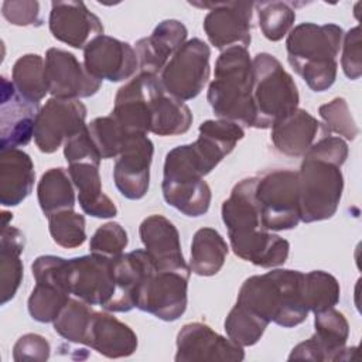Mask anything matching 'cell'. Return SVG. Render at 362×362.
<instances>
[{
    "label": "cell",
    "instance_id": "6da1fadb",
    "mask_svg": "<svg viewBox=\"0 0 362 362\" xmlns=\"http://www.w3.org/2000/svg\"><path fill=\"white\" fill-rule=\"evenodd\" d=\"M236 304L252 311L266 322L291 328L305 321L304 273L274 269L246 279L238 293Z\"/></svg>",
    "mask_w": 362,
    "mask_h": 362
},
{
    "label": "cell",
    "instance_id": "7a4b0ae2",
    "mask_svg": "<svg viewBox=\"0 0 362 362\" xmlns=\"http://www.w3.org/2000/svg\"><path fill=\"white\" fill-rule=\"evenodd\" d=\"M342 38L344 31L337 24L301 23L288 33V62L314 92L327 90L335 82Z\"/></svg>",
    "mask_w": 362,
    "mask_h": 362
},
{
    "label": "cell",
    "instance_id": "3957f363",
    "mask_svg": "<svg viewBox=\"0 0 362 362\" xmlns=\"http://www.w3.org/2000/svg\"><path fill=\"white\" fill-rule=\"evenodd\" d=\"M206 99L218 119L253 126L252 59L247 48L230 47L219 54Z\"/></svg>",
    "mask_w": 362,
    "mask_h": 362
},
{
    "label": "cell",
    "instance_id": "277c9868",
    "mask_svg": "<svg viewBox=\"0 0 362 362\" xmlns=\"http://www.w3.org/2000/svg\"><path fill=\"white\" fill-rule=\"evenodd\" d=\"M211 171L194 143L170 150L165 156L161 184L165 202L187 216L206 214L212 195L204 177Z\"/></svg>",
    "mask_w": 362,
    "mask_h": 362
},
{
    "label": "cell",
    "instance_id": "5b68a950",
    "mask_svg": "<svg viewBox=\"0 0 362 362\" xmlns=\"http://www.w3.org/2000/svg\"><path fill=\"white\" fill-rule=\"evenodd\" d=\"M252 102L255 129L273 127L298 109L300 96L293 76L267 52H260L252 59Z\"/></svg>",
    "mask_w": 362,
    "mask_h": 362
},
{
    "label": "cell",
    "instance_id": "8992f818",
    "mask_svg": "<svg viewBox=\"0 0 362 362\" xmlns=\"http://www.w3.org/2000/svg\"><path fill=\"white\" fill-rule=\"evenodd\" d=\"M303 157L297 171L300 221L310 223L328 219L337 212L342 197V164L310 151Z\"/></svg>",
    "mask_w": 362,
    "mask_h": 362
},
{
    "label": "cell",
    "instance_id": "52a82bcc",
    "mask_svg": "<svg viewBox=\"0 0 362 362\" xmlns=\"http://www.w3.org/2000/svg\"><path fill=\"white\" fill-rule=\"evenodd\" d=\"M256 201L266 230L293 229L300 222L298 175L293 170H273L257 177Z\"/></svg>",
    "mask_w": 362,
    "mask_h": 362
},
{
    "label": "cell",
    "instance_id": "ba28073f",
    "mask_svg": "<svg viewBox=\"0 0 362 362\" xmlns=\"http://www.w3.org/2000/svg\"><path fill=\"white\" fill-rule=\"evenodd\" d=\"M35 287L28 297V313L38 322H54L71 298L68 287V259L44 255L31 264Z\"/></svg>",
    "mask_w": 362,
    "mask_h": 362
},
{
    "label": "cell",
    "instance_id": "9c48e42d",
    "mask_svg": "<svg viewBox=\"0 0 362 362\" xmlns=\"http://www.w3.org/2000/svg\"><path fill=\"white\" fill-rule=\"evenodd\" d=\"M211 49L199 38L185 41L160 74L164 90L180 99L197 98L209 79Z\"/></svg>",
    "mask_w": 362,
    "mask_h": 362
},
{
    "label": "cell",
    "instance_id": "30bf717a",
    "mask_svg": "<svg viewBox=\"0 0 362 362\" xmlns=\"http://www.w3.org/2000/svg\"><path fill=\"white\" fill-rule=\"evenodd\" d=\"M191 270L154 267L141 281L136 307L163 321H175L187 310V288Z\"/></svg>",
    "mask_w": 362,
    "mask_h": 362
},
{
    "label": "cell",
    "instance_id": "8fae6325",
    "mask_svg": "<svg viewBox=\"0 0 362 362\" xmlns=\"http://www.w3.org/2000/svg\"><path fill=\"white\" fill-rule=\"evenodd\" d=\"M164 92L157 75L140 72L117 90L110 115L129 133L147 134Z\"/></svg>",
    "mask_w": 362,
    "mask_h": 362
},
{
    "label": "cell",
    "instance_id": "7c38bea8",
    "mask_svg": "<svg viewBox=\"0 0 362 362\" xmlns=\"http://www.w3.org/2000/svg\"><path fill=\"white\" fill-rule=\"evenodd\" d=\"M68 287L76 298L107 311L116 294L113 259L92 252L68 259Z\"/></svg>",
    "mask_w": 362,
    "mask_h": 362
},
{
    "label": "cell",
    "instance_id": "4fadbf2b",
    "mask_svg": "<svg viewBox=\"0 0 362 362\" xmlns=\"http://www.w3.org/2000/svg\"><path fill=\"white\" fill-rule=\"evenodd\" d=\"M315 332L293 348L288 359H305V361H346L351 359V354H355L356 348L349 352L346 348V339L349 335V325L344 314L338 310L328 308L315 313L314 318Z\"/></svg>",
    "mask_w": 362,
    "mask_h": 362
},
{
    "label": "cell",
    "instance_id": "5bb4252c",
    "mask_svg": "<svg viewBox=\"0 0 362 362\" xmlns=\"http://www.w3.org/2000/svg\"><path fill=\"white\" fill-rule=\"evenodd\" d=\"M85 119L86 106L79 99H48L35 120L34 141L37 147L47 154L57 151L86 126Z\"/></svg>",
    "mask_w": 362,
    "mask_h": 362
},
{
    "label": "cell",
    "instance_id": "9a60e30c",
    "mask_svg": "<svg viewBox=\"0 0 362 362\" xmlns=\"http://www.w3.org/2000/svg\"><path fill=\"white\" fill-rule=\"evenodd\" d=\"M191 4L209 8L204 18V30L209 42L215 48L221 51L230 47L247 48L252 40L250 30L255 3L219 1Z\"/></svg>",
    "mask_w": 362,
    "mask_h": 362
},
{
    "label": "cell",
    "instance_id": "2e32d148",
    "mask_svg": "<svg viewBox=\"0 0 362 362\" xmlns=\"http://www.w3.org/2000/svg\"><path fill=\"white\" fill-rule=\"evenodd\" d=\"M44 61L48 93L52 98H89L100 89L102 81L90 75L74 54L59 48H49Z\"/></svg>",
    "mask_w": 362,
    "mask_h": 362
},
{
    "label": "cell",
    "instance_id": "e0dca14e",
    "mask_svg": "<svg viewBox=\"0 0 362 362\" xmlns=\"http://www.w3.org/2000/svg\"><path fill=\"white\" fill-rule=\"evenodd\" d=\"M243 346L202 322L185 324L177 335V362L243 361Z\"/></svg>",
    "mask_w": 362,
    "mask_h": 362
},
{
    "label": "cell",
    "instance_id": "ac0fdd59",
    "mask_svg": "<svg viewBox=\"0 0 362 362\" xmlns=\"http://www.w3.org/2000/svg\"><path fill=\"white\" fill-rule=\"evenodd\" d=\"M40 103L25 99L13 82L1 76L0 102V150L18 148L34 137Z\"/></svg>",
    "mask_w": 362,
    "mask_h": 362
},
{
    "label": "cell",
    "instance_id": "d6986e66",
    "mask_svg": "<svg viewBox=\"0 0 362 362\" xmlns=\"http://www.w3.org/2000/svg\"><path fill=\"white\" fill-rule=\"evenodd\" d=\"M83 65L99 81L120 82L136 74L139 59L130 44L102 34L83 49Z\"/></svg>",
    "mask_w": 362,
    "mask_h": 362
},
{
    "label": "cell",
    "instance_id": "ffe728a7",
    "mask_svg": "<svg viewBox=\"0 0 362 362\" xmlns=\"http://www.w3.org/2000/svg\"><path fill=\"white\" fill-rule=\"evenodd\" d=\"M154 146L147 134H133L117 156L113 180L127 199H141L148 189Z\"/></svg>",
    "mask_w": 362,
    "mask_h": 362
},
{
    "label": "cell",
    "instance_id": "44dd1931",
    "mask_svg": "<svg viewBox=\"0 0 362 362\" xmlns=\"http://www.w3.org/2000/svg\"><path fill=\"white\" fill-rule=\"evenodd\" d=\"M48 25L54 38L79 49L103 34L99 17L82 1H52Z\"/></svg>",
    "mask_w": 362,
    "mask_h": 362
},
{
    "label": "cell",
    "instance_id": "7402d4cb",
    "mask_svg": "<svg viewBox=\"0 0 362 362\" xmlns=\"http://www.w3.org/2000/svg\"><path fill=\"white\" fill-rule=\"evenodd\" d=\"M139 233L144 250L157 269L191 270L182 256L180 233L170 219L163 215H150L140 223Z\"/></svg>",
    "mask_w": 362,
    "mask_h": 362
},
{
    "label": "cell",
    "instance_id": "603a6c76",
    "mask_svg": "<svg viewBox=\"0 0 362 362\" xmlns=\"http://www.w3.org/2000/svg\"><path fill=\"white\" fill-rule=\"evenodd\" d=\"M328 134L331 133L325 124L304 109H296L272 127L273 146L290 157L304 156L314 143Z\"/></svg>",
    "mask_w": 362,
    "mask_h": 362
},
{
    "label": "cell",
    "instance_id": "cb8c5ba5",
    "mask_svg": "<svg viewBox=\"0 0 362 362\" xmlns=\"http://www.w3.org/2000/svg\"><path fill=\"white\" fill-rule=\"evenodd\" d=\"M187 27L178 20H164L154 31L136 42L139 68L147 74H161L173 55L185 44Z\"/></svg>",
    "mask_w": 362,
    "mask_h": 362
},
{
    "label": "cell",
    "instance_id": "d4e9b609",
    "mask_svg": "<svg viewBox=\"0 0 362 362\" xmlns=\"http://www.w3.org/2000/svg\"><path fill=\"white\" fill-rule=\"evenodd\" d=\"M83 345L90 346L106 358H124L137 349V335L115 315L105 311H93Z\"/></svg>",
    "mask_w": 362,
    "mask_h": 362
},
{
    "label": "cell",
    "instance_id": "484cf974",
    "mask_svg": "<svg viewBox=\"0 0 362 362\" xmlns=\"http://www.w3.org/2000/svg\"><path fill=\"white\" fill-rule=\"evenodd\" d=\"M156 267L150 255L143 249L123 253L113 259L116 294L107 311L126 313L136 307L137 290L144 277Z\"/></svg>",
    "mask_w": 362,
    "mask_h": 362
},
{
    "label": "cell",
    "instance_id": "4316f807",
    "mask_svg": "<svg viewBox=\"0 0 362 362\" xmlns=\"http://www.w3.org/2000/svg\"><path fill=\"white\" fill-rule=\"evenodd\" d=\"M257 177L240 180L222 204V221L228 228V238H236L264 229L256 201Z\"/></svg>",
    "mask_w": 362,
    "mask_h": 362
},
{
    "label": "cell",
    "instance_id": "83f0119b",
    "mask_svg": "<svg viewBox=\"0 0 362 362\" xmlns=\"http://www.w3.org/2000/svg\"><path fill=\"white\" fill-rule=\"evenodd\" d=\"M35 171L33 160L20 148L0 150V204L16 206L33 191Z\"/></svg>",
    "mask_w": 362,
    "mask_h": 362
},
{
    "label": "cell",
    "instance_id": "f1b7e54d",
    "mask_svg": "<svg viewBox=\"0 0 362 362\" xmlns=\"http://www.w3.org/2000/svg\"><path fill=\"white\" fill-rule=\"evenodd\" d=\"M229 242L238 257L264 269L281 266L288 257L290 243L266 229L229 238Z\"/></svg>",
    "mask_w": 362,
    "mask_h": 362
},
{
    "label": "cell",
    "instance_id": "f546056e",
    "mask_svg": "<svg viewBox=\"0 0 362 362\" xmlns=\"http://www.w3.org/2000/svg\"><path fill=\"white\" fill-rule=\"evenodd\" d=\"M1 238H0V296L1 304L8 303L17 293L23 280V262L20 255L24 250V235L20 229L8 225L13 214H1Z\"/></svg>",
    "mask_w": 362,
    "mask_h": 362
},
{
    "label": "cell",
    "instance_id": "4dcf8cb0",
    "mask_svg": "<svg viewBox=\"0 0 362 362\" xmlns=\"http://www.w3.org/2000/svg\"><path fill=\"white\" fill-rule=\"evenodd\" d=\"M68 173L78 191L79 205L86 215L95 218L116 216V205L102 189L99 165L92 163L68 164Z\"/></svg>",
    "mask_w": 362,
    "mask_h": 362
},
{
    "label": "cell",
    "instance_id": "1f68e13d",
    "mask_svg": "<svg viewBox=\"0 0 362 362\" xmlns=\"http://www.w3.org/2000/svg\"><path fill=\"white\" fill-rule=\"evenodd\" d=\"M245 132L240 124L225 120H205L199 124V136L194 141L204 158L215 168L242 140Z\"/></svg>",
    "mask_w": 362,
    "mask_h": 362
},
{
    "label": "cell",
    "instance_id": "d6a6232c",
    "mask_svg": "<svg viewBox=\"0 0 362 362\" xmlns=\"http://www.w3.org/2000/svg\"><path fill=\"white\" fill-rule=\"evenodd\" d=\"M228 245L214 228H201L195 232L191 243L189 269L198 276L216 274L226 259Z\"/></svg>",
    "mask_w": 362,
    "mask_h": 362
},
{
    "label": "cell",
    "instance_id": "836d02e7",
    "mask_svg": "<svg viewBox=\"0 0 362 362\" xmlns=\"http://www.w3.org/2000/svg\"><path fill=\"white\" fill-rule=\"evenodd\" d=\"M37 197L40 208L47 218L61 211L74 209L75 187L69 173L62 167L47 170L38 181Z\"/></svg>",
    "mask_w": 362,
    "mask_h": 362
},
{
    "label": "cell",
    "instance_id": "e575fe53",
    "mask_svg": "<svg viewBox=\"0 0 362 362\" xmlns=\"http://www.w3.org/2000/svg\"><path fill=\"white\" fill-rule=\"evenodd\" d=\"M14 88L25 99L40 103L48 93L45 78V61L38 54H25L20 57L11 71Z\"/></svg>",
    "mask_w": 362,
    "mask_h": 362
},
{
    "label": "cell",
    "instance_id": "d590c367",
    "mask_svg": "<svg viewBox=\"0 0 362 362\" xmlns=\"http://www.w3.org/2000/svg\"><path fill=\"white\" fill-rule=\"evenodd\" d=\"M191 123L192 113L184 100H180L165 92L154 115L150 133L157 136H177L188 132Z\"/></svg>",
    "mask_w": 362,
    "mask_h": 362
},
{
    "label": "cell",
    "instance_id": "8d00e7d4",
    "mask_svg": "<svg viewBox=\"0 0 362 362\" xmlns=\"http://www.w3.org/2000/svg\"><path fill=\"white\" fill-rule=\"evenodd\" d=\"M88 132L102 160L117 157L133 136L112 115L93 119Z\"/></svg>",
    "mask_w": 362,
    "mask_h": 362
},
{
    "label": "cell",
    "instance_id": "74e56055",
    "mask_svg": "<svg viewBox=\"0 0 362 362\" xmlns=\"http://www.w3.org/2000/svg\"><path fill=\"white\" fill-rule=\"evenodd\" d=\"M339 283L332 274L324 270L304 274V301L308 311L315 314L332 308L339 301Z\"/></svg>",
    "mask_w": 362,
    "mask_h": 362
},
{
    "label": "cell",
    "instance_id": "f35d334b",
    "mask_svg": "<svg viewBox=\"0 0 362 362\" xmlns=\"http://www.w3.org/2000/svg\"><path fill=\"white\" fill-rule=\"evenodd\" d=\"M92 314L93 310L90 304L76 297L69 298L54 320V329L69 342L83 344Z\"/></svg>",
    "mask_w": 362,
    "mask_h": 362
},
{
    "label": "cell",
    "instance_id": "ab89813d",
    "mask_svg": "<svg viewBox=\"0 0 362 362\" xmlns=\"http://www.w3.org/2000/svg\"><path fill=\"white\" fill-rule=\"evenodd\" d=\"M255 6L260 30L269 41H280L291 31L296 20V10L291 3L260 1Z\"/></svg>",
    "mask_w": 362,
    "mask_h": 362
},
{
    "label": "cell",
    "instance_id": "60d3db41",
    "mask_svg": "<svg viewBox=\"0 0 362 362\" xmlns=\"http://www.w3.org/2000/svg\"><path fill=\"white\" fill-rule=\"evenodd\" d=\"M267 325L269 322L239 304L233 305L225 320V331L228 338L240 346L255 345L262 338Z\"/></svg>",
    "mask_w": 362,
    "mask_h": 362
},
{
    "label": "cell",
    "instance_id": "b9f144b4",
    "mask_svg": "<svg viewBox=\"0 0 362 362\" xmlns=\"http://www.w3.org/2000/svg\"><path fill=\"white\" fill-rule=\"evenodd\" d=\"M48 226L52 240L65 249L81 246L86 239L85 218L74 209L61 211L48 216Z\"/></svg>",
    "mask_w": 362,
    "mask_h": 362
},
{
    "label": "cell",
    "instance_id": "7bdbcfd3",
    "mask_svg": "<svg viewBox=\"0 0 362 362\" xmlns=\"http://www.w3.org/2000/svg\"><path fill=\"white\" fill-rule=\"evenodd\" d=\"M318 113L329 133L334 132L346 140H354L358 136L359 129L344 98H335L331 102L321 105Z\"/></svg>",
    "mask_w": 362,
    "mask_h": 362
},
{
    "label": "cell",
    "instance_id": "ee69618b",
    "mask_svg": "<svg viewBox=\"0 0 362 362\" xmlns=\"http://www.w3.org/2000/svg\"><path fill=\"white\" fill-rule=\"evenodd\" d=\"M129 243L127 232L117 222H106L99 226L90 238L89 249L92 253H98L110 259L123 255Z\"/></svg>",
    "mask_w": 362,
    "mask_h": 362
},
{
    "label": "cell",
    "instance_id": "f6af8a7d",
    "mask_svg": "<svg viewBox=\"0 0 362 362\" xmlns=\"http://www.w3.org/2000/svg\"><path fill=\"white\" fill-rule=\"evenodd\" d=\"M64 156L68 164H75V163H92L96 165L100 164L102 158L89 136L88 124L65 141Z\"/></svg>",
    "mask_w": 362,
    "mask_h": 362
},
{
    "label": "cell",
    "instance_id": "bcb514c9",
    "mask_svg": "<svg viewBox=\"0 0 362 362\" xmlns=\"http://www.w3.org/2000/svg\"><path fill=\"white\" fill-rule=\"evenodd\" d=\"M342 58L341 65L344 74L349 79H358L362 74L361 59V28L359 25L351 28L342 38Z\"/></svg>",
    "mask_w": 362,
    "mask_h": 362
},
{
    "label": "cell",
    "instance_id": "7dc6e473",
    "mask_svg": "<svg viewBox=\"0 0 362 362\" xmlns=\"http://www.w3.org/2000/svg\"><path fill=\"white\" fill-rule=\"evenodd\" d=\"M49 342L38 334H24L13 348L14 361H47L49 358Z\"/></svg>",
    "mask_w": 362,
    "mask_h": 362
},
{
    "label": "cell",
    "instance_id": "c3c4849f",
    "mask_svg": "<svg viewBox=\"0 0 362 362\" xmlns=\"http://www.w3.org/2000/svg\"><path fill=\"white\" fill-rule=\"evenodd\" d=\"M1 14L14 25H41L38 1H4L1 4Z\"/></svg>",
    "mask_w": 362,
    "mask_h": 362
}]
</instances>
